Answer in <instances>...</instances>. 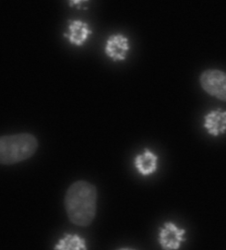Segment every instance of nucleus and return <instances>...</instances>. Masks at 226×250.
<instances>
[{
  "instance_id": "nucleus-1",
  "label": "nucleus",
  "mask_w": 226,
  "mask_h": 250,
  "mask_svg": "<svg viewBox=\"0 0 226 250\" xmlns=\"http://www.w3.org/2000/svg\"><path fill=\"white\" fill-rule=\"evenodd\" d=\"M65 208L71 222L79 227H88L97 214V188L88 181L74 182L66 191Z\"/></svg>"
},
{
  "instance_id": "nucleus-2",
  "label": "nucleus",
  "mask_w": 226,
  "mask_h": 250,
  "mask_svg": "<svg viewBox=\"0 0 226 250\" xmlns=\"http://www.w3.org/2000/svg\"><path fill=\"white\" fill-rule=\"evenodd\" d=\"M38 148V141L28 133L0 136V165L11 166L32 158Z\"/></svg>"
},
{
  "instance_id": "nucleus-3",
  "label": "nucleus",
  "mask_w": 226,
  "mask_h": 250,
  "mask_svg": "<svg viewBox=\"0 0 226 250\" xmlns=\"http://www.w3.org/2000/svg\"><path fill=\"white\" fill-rule=\"evenodd\" d=\"M200 84L209 96L226 102V73L218 69H207L200 75Z\"/></svg>"
},
{
  "instance_id": "nucleus-4",
  "label": "nucleus",
  "mask_w": 226,
  "mask_h": 250,
  "mask_svg": "<svg viewBox=\"0 0 226 250\" xmlns=\"http://www.w3.org/2000/svg\"><path fill=\"white\" fill-rule=\"evenodd\" d=\"M185 231L180 229L174 223L167 222L159 232V243L163 250H178L185 241Z\"/></svg>"
},
{
  "instance_id": "nucleus-5",
  "label": "nucleus",
  "mask_w": 226,
  "mask_h": 250,
  "mask_svg": "<svg viewBox=\"0 0 226 250\" xmlns=\"http://www.w3.org/2000/svg\"><path fill=\"white\" fill-rule=\"evenodd\" d=\"M129 50V40L124 35L114 34L107 39L105 54L112 61H125Z\"/></svg>"
},
{
  "instance_id": "nucleus-6",
  "label": "nucleus",
  "mask_w": 226,
  "mask_h": 250,
  "mask_svg": "<svg viewBox=\"0 0 226 250\" xmlns=\"http://www.w3.org/2000/svg\"><path fill=\"white\" fill-rule=\"evenodd\" d=\"M203 126L212 136H219L226 132V111L217 109L204 116Z\"/></svg>"
},
{
  "instance_id": "nucleus-7",
  "label": "nucleus",
  "mask_w": 226,
  "mask_h": 250,
  "mask_svg": "<svg viewBox=\"0 0 226 250\" xmlns=\"http://www.w3.org/2000/svg\"><path fill=\"white\" fill-rule=\"evenodd\" d=\"M91 34L92 31L88 24L81 20H74L70 21L66 37L73 45L82 46Z\"/></svg>"
},
{
  "instance_id": "nucleus-8",
  "label": "nucleus",
  "mask_w": 226,
  "mask_h": 250,
  "mask_svg": "<svg viewBox=\"0 0 226 250\" xmlns=\"http://www.w3.org/2000/svg\"><path fill=\"white\" fill-rule=\"evenodd\" d=\"M158 157L150 149H144V151L136 156L134 159V167L140 174L143 176L151 175L157 170Z\"/></svg>"
},
{
  "instance_id": "nucleus-9",
  "label": "nucleus",
  "mask_w": 226,
  "mask_h": 250,
  "mask_svg": "<svg viewBox=\"0 0 226 250\" xmlns=\"http://www.w3.org/2000/svg\"><path fill=\"white\" fill-rule=\"evenodd\" d=\"M54 250H88L86 242L76 234H65L54 247Z\"/></svg>"
},
{
  "instance_id": "nucleus-10",
  "label": "nucleus",
  "mask_w": 226,
  "mask_h": 250,
  "mask_svg": "<svg viewBox=\"0 0 226 250\" xmlns=\"http://www.w3.org/2000/svg\"><path fill=\"white\" fill-rule=\"evenodd\" d=\"M89 0H68L70 6H78L88 2Z\"/></svg>"
},
{
  "instance_id": "nucleus-11",
  "label": "nucleus",
  "mask_w": 226,
  "mask_h": 250,
  "mask_svg": "<svg viewBox=\"0 0 226 250\" xmlns=\"http://www.w3.org/2000/svg\"><path fill=\"white\" fill-rule=\"evenodd\" d=\"M134 250V249H130V248H122V249H120V250Z\"/></svg>"
}]
</instances>
